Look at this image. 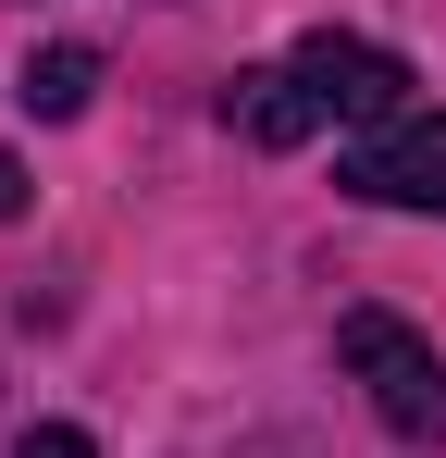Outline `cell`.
I'll list each match as a JSON object with an SVG mask.
<instances>
[{"mask_svg":"<svg viewBox=\"0 0 446 458\" xmlns=\"http://www.w3.org/2000/svg\"><path fill=\"white\" fill-rule=\"evenodd\" d=\"M335 186L372 199V211H446V112H397V124H372Z\"/></svg>","mask_w":446,"mask_h":458,"instance_id":"2","label":"cell"},{"mask_svg":"<svg viewBox=\"0 0 446 458\" xmlns=\"http://www.w3.org/2000/svg\"><path fill=\"white\" fill-rule=\"evenodd\" d=\"M87 87H99V50H87V38H50V50H25L13 99H25L38 124H74V112H87Z\"/></svg>","mask_w":446,"mask_h":458,"instance_id":"5","label":"cell"},{"mask_svg":"<svg viewBox=\"0 0 446 458\" xmlns=\"http://www.w3.org/2000/svg\"><path fill=\"white\" fill-rule=\"evenodd\" d=\"M335 360L360 372V396L384 409V434H409V446H446V360L397 322V310H347L335 322Z\"/></svg>","mask_w":446,"mask_h":458,"instance_id":"1","label":"cell"},{"mask_svg":"<svg viewBox=\"0 0 446 458\" xmlns=\"http://www.w3.org/2000/svg\"><path fill=\"white\" fill-rule=\"evenodd\" d=\"M13 458H99V446H87L74 421H38V434H25V446H13Z\"/></svg>","mask_w":446,"mask_h":458,"instance_id":"6","label":"cell"},{"mask_svg":"<svg viewBox=\"0 0 446 458\" xmlns=\"http://www.w3.org/2000/svg\"><path fill=\"white\" fill-rule=\"evenodd\" d=\"M297 87H310L335 124H397V112H409V63L372 50V38H335V25L297 38Z\"/></svg>","mask_w":446,"mask_h":458,"instance_id":"3","label":"cell"},{"mask_svg":"<svg viewBox=\"0 0 446 458\" xmlns=\"http://www.w3.org/2000/svg\"><path fill=\"white\" fill-rule=\"evenodd\" d=\"M223 124H236L248 149H297V137L322 124V99L297 87V63H248V75L223 87Z\"/></svg>","mask_w":446,"mask_h":458,"instance_id":"4","label":"cell"},{"mask_svg":"<svg viewBox=\"0 0 446 458\" xmlns=\"http://www.w3.org/2000/svg\"><path fill=\"white\" fill-rule=\"evenodd\" d=\"M0 224H25V161L0 149Z\"/></svg>","mask_w":446,"mask_h":458,"instance_id":"7","label":"cell"}]
</instances>
